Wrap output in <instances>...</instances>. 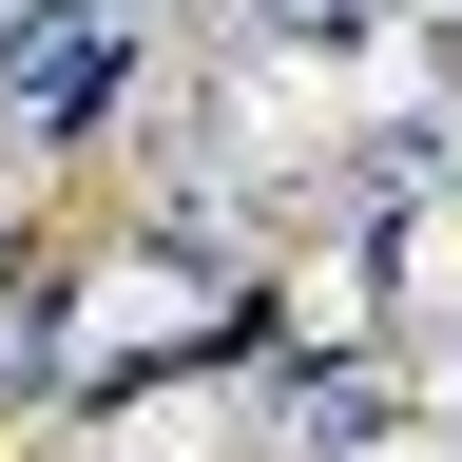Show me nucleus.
<instances>
[{"instance_id": "3", "label": "nucleus", "mask_w": 462, "mask_h": 462, "mask_svg": "<svg viewBox=\"0 0 462 462\" xmlns=\"http://www.w3.org/2000/svg\"><path fill=\"white\" fill-rule=\"evenodd\" d=\"M366 20H385V0H270V39H309V58H346Z\"/></svg>"}, {"instance_id": "2", "label": "nucleus", "mask_w": 462, "mask_h": 462, "mask_svg": "<svg viewBox=\"0 0 462 462\" xmlns=\"http://www.w3.org/2000/svg\"><path fill=\"white\" fill-rule=\"evenodd\" d=\"M289 424H309V443H366V424H385V385H366V366H309V385H289Z\"/></svg>"}, {"instance_id": "4", "label": "nucleus", "mask_w": 462, "mask_h": 462, "mask_svg": "<svg viewBox=\"0 0 462 462\" xmlns=\"http://www.w3.org/2000/svg\"><path fill=\"white\" fill-rule=\"evenodd\" d=\"M0 154H20V97H0Z\"/></svg>"}, {"instance_id": "5", "label": "nucleus", "mask_w": 462, "mask_h": 462, "mask_svg": "<svg viewBox=\"0 0 462 462\" xmlns=\"http://www.w3.org/2000/svg\"><path fill=\"white\" fill-rule=\"evenodd\" d=\"M0 20H39V0H0Z\"/></svg>"}, {"instance_id": "1", "label": "nucleus", "mask_w": 462, "mask_h": 462, "mask_svg": "<svg viewBox=\"0 0 462 462\" xmlns=\"http://www.w3.org/2000/svg\"><path fill=\"white\" fill-rule=\"evenodd\" d=\"M116 78H135V58H116V20H97V0L0 20V97H20V135H97V116H116Z\"/></svg>"}]
</instances>
